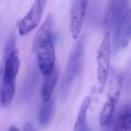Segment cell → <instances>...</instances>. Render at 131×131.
Wrapping results in <instances>:
<instances>
[{
	"label": "cell",
	"mask_w": 131,
	"mask_h": 131,
	"mask_svg": "<svg viewBox=\"0 0 131 131\" xmlns=\"http://www.w3.org/2000/svg\"><path fill=\"white\" fill-rule=\"evenodd\" d=\"M20 63L19 51L17 49L5 60L4 76L0 86V104L4 108L9 107L14 99Z\"/></svg>",
	"instance_id": "cell-1"
},
{
	"label": "cell",
	"mask_w": 131,
	"mask_h": 131,
	"mask_svg": "<svg viewBox=\"0 0 131 131\" xmlns=\"http://www.w3.org/2000/svg\"><path fill=\"white\" fill-rule=\"evenodd\" d=\"M84 37H82L75 45L69 54L62 81V95L64 97L68 95L72 84L82 71L84 60Z\"/></svg>",
	"instance_id": "cell-2"
},
{
	"label": "cell",
	"mask_w": 131,
	"mask_h": 131,
	"mask_svg": "<svg viewBox=\"0 0 131 131\" xmlns=\"http://www.w3.org/2000/svg\"><path fill=\"white\" fill-rule=\"evenodd\" d=\"M111 50V36L110 31H106L98 47L96 55L97 79L101 88L106 85L110 75Z\"/></svg>",
	"instance_id": "cell-3"
},
{
	"label": "cell",
	"mask_w": 131,
	"mask_h": 131,
	"mask_svg": "<svg viewBox=\"0 0 131 131\" xmlns=\"http://www.w3.org/2000/svg\"><path fill=\"white\" fill-rule=\"evenodd\" d=\"M121 82L122 79L119 74H114L111 77L109 85V92L106 102L102 107L100 114V124L101 127H108L111 122L112 117L115 112L118 101L119 99L121 91Z\"/></svg>",
	"instance_id": "cell-4"
},
{
	"label": "cell",
	"mask_w": 131,
	"mask_h": 131,
	"mask_svg": "<svg viewBox=\"0 0 131 131\" xmlns=\"http://www.w3.org/2000/svg\"><path fill=\"white\" fill-rule=\"evenodd\" d=\"M33 51L36 52L39 69L41 74L45 77L49 76L55 70V60H56L52 38H49L42 41L37 46Z\"/></svg>",
	"instance_id": "cell-5"
},
{
	"label": "cell",
	"mask_w": 131,
	"mask_h": 131,
	"mask_svg": "<svg viewBox=\"0 0 131 131\" xmlns=\"http://www.w3.org/2000/svg\"><path fill=\"white\" fill-rule=\"evenodd\" d=\"M47 0H35L27 14L21 20L18 31L21 36L29 34L38 26L41 20Z\"/></svg>",
	"instance_id": "cell-6"
},
{
	"label": "cell",
	"mask_w": 131,
	"mask_h": 131,
	"mask_svg": "<svg viewBox=\"0 0 131 131\" xmlns=\"http://www.w3.org/2000/svg\"><path fill=\"white\" fill-rule=\"evenodd\" d=\"M128 0H110L107 5L105 17L103 21L106 31L116 28L123 16L128 12Z\"/></svg>",
	"instance_id": "cell-7"
},
{
	"label": "cell",
	"mask_w": 131,
	"mask_h": 131,
	"mask_svg": "<svg viewBox=\"0 0 131 131\" xmlns=\"http://www.w3.org/2000/svg\"><path fill=\"white\" fill-rule=\"evenodd\" d=\"M88 0H74L70 9V30L72 38L76 39L80 36L85 17Z\"/></svg>",
	"instance_id": "cell-8"
},
{
	"label": "cell",
	"mask_w": 131,
	"mask_h": 131,
	"mask_svg": "<svg viewBox=\"0 0 131 131\" xmlns=\"http://www.w3.org/2000/svg\"><path fill=\"white\" fill-rule=\"evenodd\" d=\"M130 11L128 10L122 19L116 26L115 35L113 38V52L114 53L119 52L121 49L128 46L130 39Z\"/></svg>",
	"instance_id": "cell-9"
},
{
	"label": "cell",
	"mask_w": 131,
	"mask_h": 131,
	"mask_svg": "<svg viewBox=\"0 0 131 131\" xmlns=\"http://www.w3.org/2000/svg\"><path fill=\"white\" fill-rule=\"evenodd\" d=\"M113 131H131V107L127 104L122 107L118 114Z\"/></svg>",
	"instance_id": "cell-10"
},
{
	"label": "cell",
	"mask_w": 131,
	"mask_h": 131,
	"mask_svg": "<svg viewBox=\"0 0 131 131\" xmlns=\"http://www.w3.org/2000/svg\"><path fill=\"white\" fill-rule=\"evenodd\" d=\"M52 19L53 16L51 14H49L46 17L45 21L42 23L41 26L40 27L39 30L37 31L36 35L33 39L32 48L34 50L36 47L42 41L51 38V29H52Z\"/></svg>",
	"instance_id": "cell-11"
},
{
	"label": "cell",
	"mask_w": 131,
	"mask_h": 131,
	"mask_svg": "<svg viewBox=\"0 0 131 131\" xmlns=\"http://www.w3.org/2000/svg\"><path fill=\"white\" fill-rule=\"evenodd\" d=\"M90 104H91V97L85 96L79 108L74 131H85L86 128L89 127L87 125V112Z\"/></svg>",
	"instance_id": "cell-12"
},
{
	"label": "cell",
	"mask_w": 131,
	"mask_h": 131,
	"mask_svg": "<svg viewBox=\"0 0 131 131\" xmlns=\"http://www.w3.org/2000/svg\"><path fill=\"white\" fill-rule=\"evenodd\" d=\"M58 74L57 70H54L49 76L46 77L41 86V98L43 103L49 102V100H51L53 91H54L55 86L58 82Z\"/></svg>",
	"instance_id": "cell-13"
},
{
	"label": "cell",
	"mask_w": 131,
	"mask_h": 131,
	"mask_svg": "<svg viewBox=\"0 0 131 131\" xmlns=\"http://www.w3.org/2000/svg\"><path fill=\"white\" fill-rule=\"evenodd\" d=\"M53 111H54V101L52 99L49 102L42 104L39 112V121L42 126H46L49 123L52 118Z\"/></svg>",
	"instance_id": "cell-14"
},
{
	"label": "cell",
	"mask_w": 131,
	"mask_h": 131,
	"mask_svg": "<svg viewBox=\"0 0 131 131\" xmlns=\"http://www.w3.org/2000/svg\"><path fill=\"white\" fill-rule=\"evenodd\" d=\"M15 45H16V36L14 33H11V35L9 36L8 39H7L5 46V50H4V59L5 60L16 49Z\"/></svg>",
	"instance_id": "cell-15"
},
{
	"label": "cell",
	"mask_w": 131,
	"mask_h": 131,
	"mask_svg": "<svg viewBox=\"0 0 131 131\" xmlns=\"http://www.w3.org/2000/svg\"><path fill=\"white\" fill-rule=\"evenodd\" d=\"M23 131H38V130H37L32 125L27 123V124H25L24 128H23Z\"/></svg>",
	"instance_id": "cell-16"
},
{
	"label": "cell",
	"mask_w": 131,
	"mask_h": 131,
	"mask_svg": "<svg viewBox=\"0 0 131 131\" xmlns=\"http://www.w3.org/2000/svg\"><path fill=\"white\" fill-rule=\"evenodd\" d=\"M8 131H21V130H19V128H16V127L13 126V127H10V128H9Z\"/></svg>",
	"instance_id": "cell-17"
},
{
	"label": "cell",
	"mask_w": 131,
	"mask_h": 131,
	"mask_svg": "<svg viewBox=\"0 0 131 131\" xmlns=\"http://www.w3.org/2000/svg\"><path fill=\"white\" fill-rule=\"evenodd\" d=\"M85 131H93V130H92V129H91V128H89V127H88V128H86V130H85Z\"/></svg>",
	"instance_id": "cell-18"
}]
</instances>
